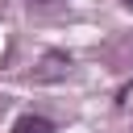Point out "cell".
Instances as JSON below:
<instances>
[{
	"label": "cell",
	"mask_w": 133,
	"mask_h": 133,
	"mask_svg": "<svg viewBox=\"0 0 133 133\" xmlns=\"http://www.w3.org/2000/svg\"><path fill=\"white\" fill-rule=\"evenodd\" d=\"M66 71H71V58H62V54H46L37 79H58V75H66Z\"/></svg>",
	"instance_id": "cell-1"
},
{
	"label": "cell",
	"mask_w": 133,
	"mask_h": 133,
	"mask_svg": "<svg viewBox=\"0 0 133 133\" xmlns=\"http://www.w3.org/2000/svg\"><path fill=\"white\" fill-rule=\"evenodd\" d=\"M12 133H54V125H50L46 116H33V112H29V116H21V121L12 125Z\"/></svg>",
	"instance_id": "cell-2"
},
{
	"label": "cell",
	"mask_w": 133,
	"mask_h": 133,
	"mask_svg": "<svg viewBox=\"0 0 133 133\" xmlns=\"http://www.w3.org/2000/svg\"><path fill=\"white\" fill-rule=\"evenodd\" d=\"M29 4H37V8H54V4H62V0H29Z\"/></svg>",
	"instance_id": "cell-3"
},
{
	"label": "cell",
	"mask_w": 133,
	"mask_h": 133,
	"mask_svg": "<svg viewBox=\"0 0 133 133\" xmlns=\"http://www.w3.org/2000/svg\"><path fill=\"white\" fill-rule=\"evenodd\" d=\"M125 4H129V8H133V0H125Z\"/></svg>",
	"instance_id": "cell-4"
}]
</instances>
